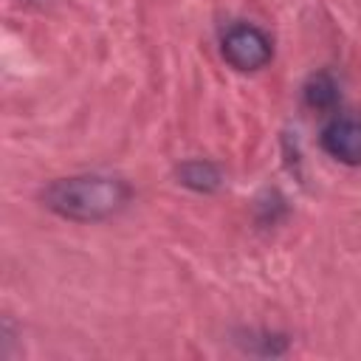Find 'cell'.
I'll use <instances>...</instances> for the list:
<instances>
[{"label":"cell","mask_w":361,"mask_h":361,"mask_svg":"<svg viewBox=\"0 0 361 361\" xmlns=\"http://www.w3.org/2000/svg\"><path fill=\"white\" fill-rule=\"evenodd\" d=\"M220 45H223V59H226L231 68L243 71V73L265 68V65L271 62V56H274L271 37H268L262 28L251 25V23H237V25H231V28L223 34V42H220Z\"/></svg>","instance_id":"cell-2"},{"label":"cell","mask_w":361,"mask_h":361,"mask_svg":"<svg viewBox=\"0 0 361 361\" xmlns=\"http://www.w3.org/2000/svg\"><path fill=\"white\" fill-rule=\"evenodd\" d=\"M178 183H183L186 189H195V192H214V189H220L223 175L212 161L195 158V161H183L178 166Z\"/></svg>","instance_id":"cell-4"},{"label":"cell","mask_w":361,"mask_h":361,"mask_svg":"<svg viewBox=\"0 0 361 361\" xmlns=\"http://www.w3.org/2000/svg\"><path fill=\"white\" fill-rule=\"evenodd\" d=\"M133 197V189L124 178L113 175H71L51 180L39 200L45 209L65 220L76 223H99L116 217Z\"/></svg>","instance_id":"cell-1"},{"label":"cell","mask_w":361,"mask_h":361,"mask_svg":"<svg viewBox=\"0 0 361 361\" xmlns=\"http://www.w3.org/2000/svg\"><path fill=\"white\" fill-rule=\"evenodd\" d=\"M305 102L313 110H330L338 102V85L327 71H319L305 85Z\"/></svg>","instance_id":"cell-5"},{"label":"cell","mask_w":361,"mask_h":361,"mask_svg":"<svg viewBox=\"0 0 361 361\" xmlns=\"http://www.w3.org/2000/svg\"><path fill=\"white\" fill-rule=\"evenodd\" d=\"M322 149L347 164V166H361V116H336L324 124L322 135Z\"/></svg>","instance_id":"cell-3"}]
</instances>
